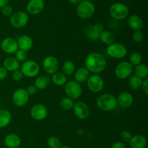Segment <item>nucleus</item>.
I'll use <instances>...</instances> for the list:
<instances>
[{
	"instance_id": "nucleus-35",
	"label": "nucleus",
	"mask_w": 148,
	"mask_h": 148,
	"mask_svg": "<svg viewBox=\"0 0 148 148\" xmlns=\"http://www.w3.org/2000/svg\"><path fill=\"white\" fill-rule=\"evenodd\" d=\"M132 38L134 43H142L144 40V33L142 30H136V31L133 32Z\"/></svg>"
},
{
	"instance_id": "nucleus-23",
	"label": "nucleus",
	"mask_w": 148,
	"mask_h": 148,
	"mask_svg": "<svg viewBox=\"0 0 148 148\" xmlns=\"http://www.w3.org/2000/svg\"><path fill=\"white\" fill-rule=\"evenodd\" d=\"M3 66L7 69V72H14L20 69V63L13 56H9L4 59L3 62Z\"/></svg>"
},
{
	"instance_id": "nucleus-41",
	"label": "nucleus",
	"mask_w": 148,
	"mask_h": 148,
	"mask_svg": "<svg viewBox=\"0 0 148 148\" xmlns=\"http://www.w3.org/2000/svg\"><path fill=\"white\" fill-rule=\"evenodd\" d=\"M8 75V72L3 66H0V80L5 79Z\"/></svg>"
},
{
	"instance_id": "nucleus-47",
	"label": "nucleus",
	"mask_w": 148,
	"mask_h": 148,
	"mask_svg": "<svg viewBox=\"0 0 148 148\" xmlns=\"http://www.w3.org/2000/svg\"><path fill=\"white\" fill-rule=\"evenodd\" d=\"M89 1H92H92H97V0H89Z\"/></svg>"
},
{
	"instance_id": "nucleus-30",
	"label": "nucleus",
	"mask_w": 148,
	"mask_h": 148,
	"mask_svg": "<svg viewBox=\"0 0 148 148\" xmlns=\"http://www.w3.org/2000/svg\"><path fill=\"white\" fill-rule=\"evenodd\" d=\"M62 72L66 76H71L75 73L76 70V66L72 61L66 60L62 64Z\"/></svg>"
},
{
	"instance_id": "nucleus-18",
	"label": "nucleus",
	"mask_w": 148,
	"mask_h": 148,
	"mask_svg": "<svg viewBox=\"0 0 148 148\" xmlns=\"http://www.w3.org/2000/svg\"><path fill=\"white\" fill-rule=\"evenodd\" d=\"M45 7L43 0H30L26 5V10L28 14L37 15L40 14Z\"/></svg>"
},
{
	"instance_id": "nucleus-11",
	"label": "nucleus",
	"mask_w": 148,
	"mask_h": 148,
	"mask_svg": "<svg viewBox=\"0 0 148 148\" xmlns=\"http://www.w3.org/2000/svg\"><path fill=\"white\" fill-rule=\"evenodd\" d=\"M30 95L25 88H18L12 93V103L17 107H23L28 103Z\"/></svg>"
},
{
	"instance_id": "nucleus-44",
	"label": "nucleus",
	"mask_w": 148,
	"mask_h": 148,
	"mask_svg": "<svg viewBox=\"0 0 148 148\" xmlns=\"http://www.w3.org/2000/svg\"><path fill=\"white\" fill-rule=\"evenodd\" d=\"M10 0H0V9L2 8L4 6L7 5Z\"/></svg>"
},
{
	"instance_id": "nucleus-10",
	"label": "nucleus",
	"mask_w": 148,
	"mask_h": 148,
	"mask_svg": "<svg viewBox=\"0 0 148 148\" xmlns=\"http://www.w3.org/2000/svg\"><path fill=\"white\" fill-rule=\"evenodd\" d=\"M87 86L90 91L94 93L100 92L104 88L103 78L99 75H90L86 82Z\"/></svg>"
},
{
	"instance_id": "nucleus-1",
	"label": "nucleus",
	"mask_w": 148,
	"mask_h": 148,
	"mask_svg": "<svg viewBox=\"0 0 148 148\" xmlns=\"http://www.w3.org/2000/svg\"><path fill=\"white\" fill-rule=\"evenodd\" d=\"M85 67L92 75H98L105 70L106 59L98 52H91L85 59Z\"/></svg>"
},
{
	"instance_id": "nucleus-32",
	"label": "nucleus",
	"mask_w": 148,
	"mask_h": 148,
	"mask_svg": "<svg viewBox=\"0 0 148 148\" xmlns=\"http://www.w3.org/2000/svg\"><path fill=\"white\" fill-rule=\"evenodd\" d=\"M74 101L68 97H64L63 98L60 100L59 101V106L61 108L65 111H70L72 110V108L74 106Z\"/></svg>"
},
{
	"instance_id": "nucleus-46",
	"label": "nucleus",
	"mask_w": 148,
	"mask_h": 148,
	"mask_svg": "<svg viewBox=\"0 0 148 148\" xmlns=\"http://www.w3.org/2000/svg\"><path fill=\"white\" fill-rule=\"evenodd\" d=\"M60 148H72V147H69V146H62Z\"/></svg>"
},
{
	"instance_id": "nucleus-9",
	"label": "nucleus",
	"mask_w": 148,
	"mask_h": 148,
	"mask_svg": "<svg viewBox=\"0 0 148 148\" xmlns=\"http://www.w3.org/2000/svg\"><path fill=\"white\" fill-rule=\"evenodd\" d=\"M29 22V16L25 12L17 11L13 12L10 16V23L14 28H22L27 25Z\"/></svg>"
},
{
	"instance_id": "nucleus-28",
	"label": "nucleus",
	"mask_w": 148,
	"mask_h": 148,
	"mask_svg": "<svg viewBox=\"0 0 148 148\" xmlns=\"http://www.w3.org/2000/svg\"><path fill=\"white\" fill-rule=\"evenodd\" d=\"M51 80L56 86H63L67 82V77L62 72H56L51 75Z\"/></svg>"
},
{
	"instance_id": "nucleus-27",
	"label": "nucleus",
	"mask_w": 148,
	"mask_h": 148,
	"mask_svg": "<svg viewBox=\"0 0 148 148\" xmlns=\"http://www.w3.org/2000/svg\"><path fill=\"white\" fill-rule=\"evenodd\" d=\"M99 40H101L103 43L108 46V45H111L112 44V43H115L116 37L113 32L108 30H104L100 34Z\"/></svg>"
},
{
	"instance_id": "nucleus-34",
	"label": "nucleus",
	"mask_w": 148,
	"mask_h": 148,
	"mask_svg": "<svg viewBox=\"0 0 148 148\" xmlns=\"http://www.w3.org/2000/svg\"><path fill=\"white\" fill-rule=\"evenodd\" d=\"M47 145L49 148H60L62 143L60 140L56 136H51L47 140Z\"/></svg>"
},
{
	"instance_id": "nucleus-24",
	"label": "nucleus",
	"mask_w": 148,
	"mask_h": 148,
	"mask_svg": "<svg viewBox=\"0 0 148 148\" xmlns=\"http://www.w3.org/2000/svg\"><path fill=\"white\" fill-rule=\"evenodd\" d=\"M129 143L131 148H145L147 141L145 136L142 134H137L132 136Z\"/></svg>"
},
{
	"instance_id": "nucleus-42",
	"label": "nucleus",
	"mask_w": 148,
	"mask_h": 148,
	"mask_svg": "<svg viewBox=\"0 0 148 148\" xmlns=\"http://www.w3.org/2000/svg\"><path fill=\"white\" fill-rule=\"evenodd\" d=\"M142 90L144 92V93L145 95H147L148 94V78H146V79H143V83H142L141 86Z\"/></svg>"
},
{
	"instance_id": "nucleus-39",
	"label": "nucleus",
	"mask_w": 148,
	"mask_h": 148,
	"mask_svg": "<svg viewBox=\"0 0 148 148\" xmlns=\"http://www.w3.org/2000/svg\"><path fill=\"white\" fill-rule=\"evenodd\" d=\"M23 77H24V76H23V73H22L20 69L14 71L12 73V79L14 81H16V82H19V81L22 80Z\"/></svg>"
},
{
	"instance_id": "nucleus-20",
	"label": "nucleus",
	"mask_w": 148,
	"mask_h": 148,
	"mask_svg": "<svg viewBox=\"0 0 148 148\" xmlns=\"http://www.w3.org/2000/svg\"><path fill=\"white\" fill-rule=\"evenodd\" d=\"M18 49L27 52L30 51L33 46V41L31 37L27 35H23L20 36L17 40Z\"/></svg>"
},
{
	"instance_id": "nucleus-7",
	"label": "nucleus",
	"mask_w": 148,
	"mask_h": 148,
	"mask_svg": "<svg viewBox=\"0 0 148 148\" xmlns=\"http://www.w3.org/2000/svg\"><path fill=\"white\" fill-rule=\"evenodd\" d=\"M106 53L112 59H121L127 54V49L124 45L119 43H114L107 46Z\"/></svg>"
},
{
	"instance_id": "nucleus-25",
	"label": "nucleus",
	"mask_w": 148,
	"mask_h": 148,
	"mask_svg": "<svg viewBox=\"0 0 148 148\" xmlns=\"http://www.w3.org/2000/svg\"><path fill=\"white\" fill-rule=\"evenodd\" d=\"M51 77L49 75H39L36 77L34 81V86L38 90H45L49 86L51 83Z\"/></svg>"
},
{
	"instance_id": "nucleus-26",
	"label": "nucleus",
	"mask_w": 148,
	"mask_h": 148,
	"mask_svg": "<svg viewBox=\"0 0 148 148\" xmlns=\"http://www.w3.org/2000/svg\"><path fill=\"white\" fill-rule=\"evenodd\" d=\"M11 121V112L7 109H0V130L8 127Z\"/></svg>"
},
{
	"instance_id": "nucleus-38",
	"label": "nucleus",
	"mask_w": 148,
	"mask_h": 148,
	"mask_svg": "<svg viewBox=\"0 0 148 148\" xmlns=\"http://www.w3.org/2000/svg\"><path fill=\"white\" fill-rule=\"evenodd\" d=\"M1 13L3 16L4 17H10L13 14V10L12 7L10 5H6L4 7H3L2 8H1Z\"/></svg>"
},
{
	"instance_id": "nucleus-15",
	"label": "nucleus",
	"mask_w": 148,
	"mask_h": 148,
	"mask_svg": "<svg viewBox=\"0 0 148 148\" xmlns=\"http://www.w3.org/2000/svg\"><path fill=\"white\" fill-rule=\"evenodd\" d=\"M0 46L1 50L7 54H14L18 50L17 40L12 37L4 38L1 40Z\"/></svg>"
},
{
	"instance_id": "nucleus-5",
	"label": "nucleus",
	"mask_w": 148,
	"mask_h": 148,
	"mask_svg": "<svg viewBox=\"0 0 148 148\" xmlns=\"http://www.w3.org/2000/svg\"><path fill=\"white\" fill-rule=\"evenodd\" d=\"M20 70L23 76L29 78L36 77L40 71V65L37 62L33 60H26L20 65Z\"/></svg>"
},
{
	"instance_id": "nucleus-22",
	"label": "nucleus",
	"mask_w": 148,
	"mask_h": 148,
	"mask_svg": "<svg viewBox=\"0 0 148 148\" xmlns=\"http://www.w3.org/2000/svg\"><path fill=\"white\" fill-rule=\"evenodd\" d=\"M90 76V73L85 66L78 68L77 69L75 70V73H74L75 81H76L79 84L86 82Z\"/></svg>"
},
{
	"instance_id": "nucleus-29",
	"label": "nucleus",
	"mask_w": 148,
	"mask_h": 148,
	"mask_svg": "<svg viewBox=\"0 0 148 148\" xmlns=\"http://www.w3.org/2000/svg\"><path fill=\"white\" fill-rule=\"evenodd\" d=\"M133 72H134V75L140 77V79H145L148 77V67L146 64L141 63L137 66H135Z\"/></svg>"
},
{
	"instance_id": "nucleus-45",
	"label": "nucleus",
	"mask_w": 148,
	"mask_h": 148,
	"mask_svg": "<svg viewBox=\"0 0 148 148\" xmlns=\"http://www.w3.org/2000/svg\"><path fill=\"white\" fill-rule=\"evenodd\" d=\"M82 0H69V2L72 4H78L82 1Z\"/></svg>"
},
{
	"instance_id": "nucleus-33",
	"label": "nucleus",
	"mask_w": 148,
	"mask_h": 148,
	"mask_svg": "<svg viewBox=\"0 0 148 148\" xmlns=\"http://www.w3.org/2000/svg\"><path fill=\"white\" fill-rule=\"evenodd\" d=\"M143 61V56L141 53L138 51H134L130 54V62L133 66H137L138 64L142 63Z\"/></svg>"
},
{
	"instance_id": "nucleus-4",
	"label": "nucleus",
	"mask_w": 148,
	"mask_h": 148,
	"mask_svg": "<svg viewBox=\"0 0 148 148\" xmlns=\"http://www.w3.org/2000/svg\"><path fill=\"white\" fill-rule=\"evenodd\" d=\"M76 12L78 17L83 20L89 19L93 16L95 12V6L93 2L89 0H82L77 4Z\"/></svg>"
},
{
	"instance_id": "nucleus-21",
	"label": "nucleus",
	"mask_w": 148,
	"mask_h": 148,
	"mask_svg": "<svg viewBox=\"0 0 148 148\" xmlns=\"http://www.w3.org/2000/svg\"><path fill=\"white\" fill-rule=\"evenodd\" d=\"M127 23H128L129 27L134 31L142 30L143 26H144V22H143V19L137 14L130 15L127 20Z\"/></svg>"
},
{
	"instance_id": "nucleus-8",
	"label": "nucleus",
	"mask_w": 148,
	"mask_h": 148,
	"mask_svg": "<svg viewBox=\"0 0 148 148\" xmlns=\"http://www.w3.org/2000/svg\"><path fill=\"white\" fill-rule=\"evenodd\" d=\"M64 91L66 97L74 100H77L81 97L82 94V88L81 84L75 80L67 81L64 85Z\"/></svg>"
},
{
	"instance_id": "nucleus-40",
	"label": "nucleus",
	"mask_w": 148,
	"mask_h": 148,
	"mask_svg": "<svg viewBox=\"0 0 148 148\" xmlns=\"http://www.w3.org/2000/svg\"><path fill=\"white\" fill-rule=\"evenodd\" d=\"M26 90H27L28 95L30 96V95H34L37 92L38 89L34 86V85H30L27 87V89H26Z\"/></svg>"
},
{
	"instance_id": "nucleus-43",
	"label": "nucleus",
	"mask_w": 148,
	"mask_h": 148,
	"mask_svg": "<svg viewBox=\"0 0 148 148\" xmlns=\"http://www.w3.org/2000/svg\"><path fill=\"white\" fill-rule=\"evenodd\" d=\"M111 148H127V146H126L125 143H122V142L117 141L112 145Z\"/></svg>"
},
{
	"instance_id": "nucleus-2",
	"label": "nucleus",
	"mask_w": 148,
	"mask_h": 148,
	"mask_svg": "<svg viewBox=\"0 0 148 148\" xmlns=\"http://www.w3.org/2000/svg\"><path fill=\"white\" fill-rule=\"evenodd\" d=\"M96 106L101 111L110 112L117 107L116 97L111 93H103L96 99Z\"/></svg>"
},
{
	"instance_id": "nucleus-13",
	"label": "nucleus",
	"mask_w": 148,
	"mask_h": 148,
	"mask_svg": "<svg viewBox=\"0 0 148 148\" xmlns=\"http://www.w3.org/2000/svg\"><path fill=\"white\" fill-rule=\"evenodd\" d=\"M47 107L43 103H36L31 107L30 111V116L36 121H40L44 120L48 116Z\"/></svg>"
},
{
	"instance_id": "nucleus-17",
	"label": "nucleus",
	"mask_w": 148,
	"mask_h": 148,
	"mask_svg": "<svg viewBox=\"0 0 148 148\" xmlns=\"http://www.w3.org/2000/svg\"><path fill=\"white\" fill-rule=\"evenodd\" d=\"M117 106L121 108H130L134 103V97L132 94L127 91H123L116 97Z\"/></svg>"
},
{
	"instance_id": "nucleus-36",
	"label": "nucleus",
	"mask_w": 148,
	"mask_h": 148,
	"mask_svg": "<svg viewBox=\"0 0 148 148\" xmlns=\"http://www.w3.org/2000/svg\"><path fill=\"white\" fill-rule=\"evenodd\" d=\"M14 55H15V56H14V58H15L20 63V62H23H23H25L27 59V52L24 51L23 50H20V49H18V50L15 52Z\"/></svg>"
},
{
	"instance_id": "nucleus-3",
	"label": "nucleus",
	"mask_w": 148,
	"mask_h": 148,
	"mask_svg": "<svg viewBox=\"0 0 148 148\" xmlns=\"http://www.w3.org/2000/svg\"><path fill=\"white\" fill-rule=\"evenodd\" d=\"M130 14L128 6L122 2H116L109 7V14L116 20H123L127 18Z\"/></svg>"
},
{
	"instance_id": "nucleus-14",
	"label": "nucleus",
	"mask_w": 148,
	"mask_h": 148,
	"mask_svg": "<svg viewBox=\"0 0 148 148\" xmlns=\"http://www.w3.org/2000/svg\"><path fill=\"white\" fill-rule=\"evenodd\" d=\"M72 110L75 116L80 120H85L88 119L90 114L89 106L83 101H77L75 103Z\"/></svg>"
},
{
	"instance_id": "nucleus-12",
	"label": "nucleus",
	"mask_w": 148,
	"mask_h": 148,
	"mask_svg": "<svg viewBox=\"0 0 148 148\" xmlns=\"http://www.w3.org/2000/svg\"><path fill=\"white\" fill-rule=\"evenodd\" d=\"M42 66H43V70L47 75H52L59 70V61L54 56L49 55L43 59Z\"/></svg>"
},
{
	"instance_id": "nucleus-31",
	"label": "nucleus",
	"mask_w": 148,
	"mask_h": 148,
	"mask_svg": "<svg viewBox=\"0 0 148 148\" xmlns=\"http://www.w3.org/2000/svg\"><path fill=\"white\" fill-rule=\"evenodd\" d=\"M143 79H140V77H137L136 75H131L129 77L128 84L130 88L132 90H137L140 88H141L142 83H143Z\"/></svg>"
},
{
	"instance_id": "nucleus-37",
	"label": "nucleus",
	"mask_w": 148,
	"mask_h": 148,
	"mask_svg": "<svg viewBox=\"0 0 148 148\" xmlns=\"http://www.w3.org/2000/svg\"><path fill=\"white\" fill-rule=\"evenodd\" d=\"M120 137H121V140H122V143H130L132 137V134L131 132H130L129 130H122L120 133Z\"/></svg>"
},
{
	"instance_id": "nucleus-16",
	"label": "nucleus",
	"mask_w": 148,
	"mask_h": 148,
	"mask_svg": "<svg viewBox=\"0 0 148 148\" xmlns=\"http://www.w3.org/2000/svg\"><path fill=\"white\" fill-rule=\"evenodd\" d=\"M104 30V25L102 23H95L89 26L85 30V35L91 40H97L99 39L100 34Z\"/></svg>"
},
{
	"instance_id": "nucleus-6",
	"label": "nucleus",
	"mask_w": 148,
	"mask_h": 148,
	"mask_svg": "<svg viewBox=\"0 0 148 148\" xmlns=\"http://www.w3.org/2000/svg\"><path fill=\"white\" fill-rule=\"evenodd\" d=\"M134 67L129 61H122L116 66L114 69L115 76L119 79H125L130 77L133 73Z\"/></svg>"
},
{
	"instance_id": "nucleus-19",
	"label": "nucleus",
	"mask_w": 148,
	"mask_h": 148,
	"mask_svg": "<svg viewBox=\"0 0 148 148\" xmlns=\"http://www.w3.org/2000/svg\"><path fill=\"white\" fill-rule=\"evenodd\" d=\"M21 143L20 136L14 133L8 134L4 138V144L7 148H18Z\"/></svg>"
}]
</instances>
